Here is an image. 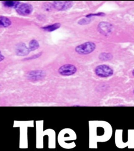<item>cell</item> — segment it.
Listing matches in <instances>:
<instances>
[{"label":"cell","instance_id":"cell-4","mask_svg":"<svg viewBox=\"0 0 134 151\" xmlns=\"http://www.w3.org/2000/svg\"><path fill=\"white\" fill-rule=\"evenodd\" d=\"M34 7L32 5L28 3L20 4L16 9L18 14L22 16H27L32 13Z\"/></svg>","mask_w":134,"mask_h":151},{"label":"cell","instance_id":"cell-15","mask_svg":"<svg viewBox=\"0 0 134 151\" xmlns=\"http://www.w3.org/2000/svg\"><path fill=\"white\" fill-rule=\"evenodd\" d=\"M90 22H91V19H89L88 18L82 19L79 21L78 24L81 25H86V24L89 23Z\"/></svg>","mask_w":134,"mask_h":151},{"label":"cell","instance_id":"cell-14","mask_svg":"<svg viewBox=\"0 0 134 151\" xmlns=\"http://www.w3.org/2000/svg\"><path fill=\"white\" fill-rule=\"evenodd\" d=\"M105 13H104L103 12H99V13H97L88 14L87 15H86L85 17H86V18H88V19H89V18H91V17H104V16H105Z\"/></svg>","mask_w":134,"mask_h":151},{"label":"cell","instance_id":"cell-1","mask_svg":"<svg viewBox=\"0 0 134 151\" xmlns=\"http://www.w3.org/2000/svg\"><path fill=\"white\" fill-rule=\"evenodd\" d=\"M96 45L94 42H87L75 47V52L80 55L89 54L94 51Z\"/></svg>","mask_w":134,"mask_h":151},{"label":"cell","instance_id":"cell-17","mask_svg":"<svg viewBox=\"0 0 134 151\" xmlns=\"http://www.w3.org/2000/svg\"><path fill=\"white\" fill-rule=\"evenodd\" d=\"M5 57L4 56H3V55L1 54H1H0V61H2L3 60H4V59Z\"/></svg>","mask_w":134,"mask_h":151},{"label":"cell","instance_id":"cell-16","mask_svg":"<svg viewBox=\"0 0 134 151\" xmlns=\"http://www.w3.org/2000/svg\"><path fill=\"white\" fill-rule=\"evenodd\" d=\"M42 54V52H40V53H39V54H38L34 55V56L30 57H29V58H25V59H24V60H31V59H36V58H38Z\"/></svg>","mask_w":134,"mask_h":151},{"label":"cell","instance_id":"cell-13","mask_svg":"<svg viewBox=\"0 0 134 151\" xmlns=\"http://www.w3.org/2000/svg\"><path fill=\"white\" fill-rule=\"evenodd\" d=\"M29 48L31 51H34L37 50L39 47V44L37 40H31L29 44Z\"/></svg>","mask_w":134,"mask_h":151},{"label":"cell","instance_id":"cell-8","mask_svg":"<svg viewBox=\"0 0 134 151\" xmlns=\"http://www.w3.org/2000/svg\"><path fill=\"white\" fill-rule=\"evenodd\" d=\"M27 76L32 80H39L45 76V73L42 70L31 71L28 73Z\"/></svg>","mask_w":134,"mask_h":151},{"label":"cell","instance_id":"cell-10","mask_svg":"<svg viewBox=\"0 0 134 151\" xmlns=\"http://www.w3.org/2000/svg\"><path fill=\"white\" fill-rule=\"evenodd\" d=\"M12 24L11 20L6 17H0V26L1 27H7Z\"/></svg>","mask_w":134,"mask_h":151},{"label":"cell","instance_id":"cell-6","mask_svg":"<svg viewBox=\"0 0 134 151\" xmlns=\"http://www.w3.org/2000/svg\"><path fill=\"white\" fill-rule=\"evenodd\" d=\"M29 48L26 46V45L23 42H20L17 44L15 48L16 54L19 56H24L29 54Z\"/></svg>","mask_w":134,"mask_h":151},{"label":"cell","instance_id":"cell-7","mask_svg":"<svg viewBox=\"0 0 134 151\" xmlns=\"http://www.w3.org/2000/svg\"><path fill=\"white\" fill-rule=\"evenodd\" d=\"M112 29V25L107 22H101L99 24L98 26V31L103 35L108 34L111 32Z\"/></svg>","mask_w":134,"mask_h":151},{"label":"cell","instance_id":"cell-3","mask_svg":"<svg viewBox=\"0 0 134 151\" xmlns=\"http://www.w3.org/2000/svg\"><path fill=\"white\" fill-rule=\"evenodd\" d=\"M77 71V69L75 66L71 64H66L60 67L58 72L61 75L69 76L74 75Z\"/></svg>","mask_w":134,"mask_h":151},{"label":"cell","instance_id":"cell-11","mask_svg":"<svg viewBox=\"0 0 134 151\" xmlns=\"http://www.w3.org/2000/svg\"><path fill=\"white\" fill-rule=\"evenodd\" d=\"M99 59L102 61H108L112 59L113 56L110 53L102 52L100 54L99 56Z\"/></svg>","mask_w":134,"mask_h":151},{"label":"cell","instance_id":"cell-19","mask_svg":"<svg viewBox=\"0 0 134 151\" xmlns=\"http://www.w3.org/2000/svg\"></svg>","mask_w":134,"mask_h":151},{"label":"cell","instance_id":"cell-12","mask_svg":"<svg viewBox=\"0 0 134 151\" xmlns=\"http://www.w3.org/2000/svg\"><path fill=\"white\" fill-rule=\"evenodd\" d=\"M3 3L6 7H14L15 9H16L20 4V2L19 1H4L3 2Z\"/></svg>","mask_w":134,"mask_h":151},{"label":"cell","instance_id":"cell-5","mask_svg":"<svg viewBox=\"0 0 134 151\" xmlns=\"http://www.w3.org/2000/svg\"><path fill=\"white\" fill-rule=\"evenodd\" d=\"M73 2L71 1H55L53 3V6L57 10L65 11L72 7Z\"/></svg>","mask_w":134,"mask_h":151},{"label":"cell","instance_id":"cell-9","mask_svg":"<svg viewBox=\"0 0 134 151\" xmlns=\"http://www.w3.org/2000/svg\"><path fill=\"white\" fill-rule=\"evenodd\" d=\"M60 26H61V24L57 23L52 24V25L42 27V29L44 31H47V32H53V31H56L57 29L60 28Z\"/></svg>","mask_w":134,"mask_h":151},{"label":"cell","instance_id":"cell-18","mask_svg":"<svg viewBox=\"0 0 134 151\" xmlns=\"http://www.w3.org/2000/svg\"><path fill=\"white\" fill-rule=\"evenodd\" d=\"M133 76H134V69L133 70Z\"/></svg>","mask_w":134,"mask_h":151},{"label":"cell","instance_id":"cell-2","mask_svg":"<svg viewBox=\"0 0 134 151\" xmlns=\"http://www.w3.org/2000/svg\"><path fill=\"white\" fill-rule=\"evenodd\" d=\"M95 73L97 76L102 78L108 77L113 75L114 71L110 67L106 65H101L97 66Z\"/></svg>","mask_w":134,"mask_h":151}]
</instances>
